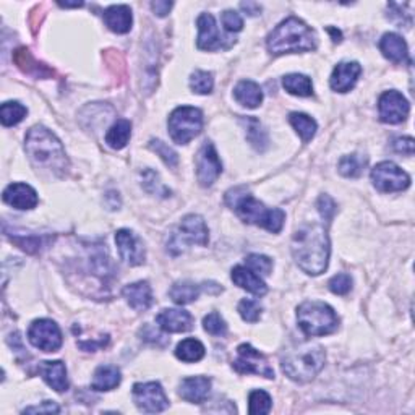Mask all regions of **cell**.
<instances>
[{"label": "cell", "mask_w": 415, "mask_h": 415, "mask_svg": "<svg viewBox=\"0 0 415 415\" xmlns=\"http://www.w3.org/2000/svg\"><path fill=\"white\" fill-rule=\"evenodd\" d=\"M208 240L209 232L204 219L198 214H189L180 221L179 227L170 236L167 242V252L172 255H180L192 243L204 247L208 245Z\"/></svg>", "instance_id": "7"}, {"label": "cell", "mask_w": 415, "mask_h": 415, "mask_svg": "<svg viewBox=\"0 0 415 415\" xmlns=\"http://www.w3.org/2000/svg\"><path fill=\"white\" fill-rule=\"evenodd\" d=\"M362 73V67L359 62H341L334 67L333 75L329 78V84L338 93H348L355 87L357 79Z\"/></svg>", "instance_id": "17"}, {"label": "cell", "mask_w": 415, "mask_h": 415, "mask_svg": "<svg viewBox=\"0 0 415 415\" xmlns=\"http://www.w3.org/2000/svg\"><path fill=\"white\" fill-rule=\"evenodd\" d=\"M378 111L382 122L401 123L407 118L411 106H409L407 99L399 93V91H386V93L380 96Z\"/></svg>", "instance_id": "14"}, {"label": "cell", "mask_w": 415, "mask_h": 415, "mask_svg": "<svg viewBox=\"0 0 415 415\" xmlns=\"http://www.w3.org/2000/svg\"><path fill=\"white\" fill-rule=\"evenodd\" d=\"M247 263L250 266V270H253L255 272H260V275H263V276L271 275V271H272V260L265 257V255H248Z\"/></svg>", "instance_id": "45"}, {"label": "cell", "mask_w": 415, "mask_h": 415, "mask_svg": "<svg viewBox=\"0 0 415 415\" xmlns=\"http://www.w3.org/2000/svg\"><path fill=\"white\" fill-rule=\"evenodd\" d=\"M204 352L206 350H204V345L200 341L189 338L177 344V348H175V357L185 363H193L200 362L204 357Z\"/></svg>", "instance_id": "31"}, {"label": "cell", "mask_w": 415, "mask_h": 415, "mask_svg": "<svg viewBox=\"0 0 415 415\" xmlns=\"http://www.w3.org/2000/svg\"><path fill=\"white\" fill-rule=\"evenodd\" d=\"M289 122H291V125L295 128V132L300 135V138H302L304 143H309L316 133V128H318L316 121L315 118H311L310 116H306V114L292 112L291 116H289Z\"/></svg>", "instance_id": "33"}, {"label": "cell", "mask_w": 415, "mask_h": 415, "mask_svg": "<svg viewBox=\"0 0 415 415\" xmlns=\"http://www.w3.org/2000/svg\"><path fill=\"white\" fill-rule=\"evenodd\" d=\"M316 206L318 211L323 216V219H325L326 223H331L334 214H336V203H334L328 195H321Z\"/></svg>", "instance_id": "47"}, {"label": "cell", "mask_w": 415, "mask_h": 415, "mask_svg": "<svg viewBox=\"0 0 415 415\" xmlns=\"http://www.w3.org/2000/svg\"><path fill=\"white\" fill-rule=\"evenodd\" d=\"M25 150L31 162L54 175H64L68 169V157L60 140L43 125H36L25 138Z\"/></svg>", "instance_id": "2"}, {"label": "cell", "mask_w": 415, "mask_h": 415, "mask_svg": "<svg viewBox=\"0 0 415 415\" xmlns=\"http://www.w3.org/2000/svg\"><path fill=\"white\" fill-rule=\"evenodd\" d=\"M123 297L127 299L128 305L136 311H146L153 304L151 286L146 281H138L123 287Z\"/></svg>", "instance_id": "24"}, {"label": "cell", "mask_w": 415, "mask_h": 415, "mask_svg": "<svg viewBox=\"0 0 415 415\" xmlns=\"http://www.w3.org/2000/svg\"><path fill=\"white\" fill-rule=\"evenodd\" d=\"M209 389H211V380L206 377H190L182 380L179 386V394L187 402L201 404L208 397Z\"/></svg>", "instance_id": "20"}, {"label": "cell", "mask_w": 415, "mask_h": 415, "mask_svg": "<svg viewBox=\"0 0 415 415\" xmlns=\"http://www.w3.org/2000/svg\"><path fill=\"white\" fill-rule=\"evenodd\" d=\"M28 339L34 348L43 352H55L62 348V333L52 320H36L28 329Z\"/></svg>", "instance_id": "11"}, {"label": "cell", "mask_w": 415, "mask_h": 415, "mask_svg": "<svg viewBox=\"0 0 415 415\" xmlns=\"http://www.w3.org/2000/svg\"><path fill=\"white\" fill-rule=\"evenodd\" d=\"M4 201L16 209H33L36 206L39 198L36 190L28 184H10L4 190Z\"/></svg>", "instance_id": "19"}, {"label": "cell", "mask_w": 415, "mask_h": 415, "mask_svg": "<svg viewBox=\"0 0 415 415\" xmlns=\"http://www.w3.org/2000/svg\"><path fill=\"white\" fill-rule=\"evenodd\" d=\"M367 166V159L360 155H348L341 157L339 161V172L344 175V177H359L362 175L363 169Z\"/></svg>", "instance_id": "36"}, {"label": "cell", "mask_w": 415, "mask_h": 415, "mask_svg": "<svg viewBox=\"0 0 415 415\" xmlns=\"http://www.w3.org/2000/svg\"><path fill=\"white\" fill-rule=\"evenodd\" d=\"M102 18H104L106 26L117 34H125L132 30L133 16L128 5H111L109 9L104 10Z\"/></svg>", "instance_id": "21"}, {"label": "cell", "mask_w": 415, "mask_h": 415, "mask_svg": "<svg viewBox=\"0 0 415 415\" xmlns=\"http://www.w3.org/2000/svg\"><path fill=\"white\" fill-rule=\"evenodd\" d=\"M130 136H132V123L125 118H118V121L107 130L106 133V143L109 145L112 150H122L127 146Z\"/></svg>", "instance_id": "29"}, {"label": "cell", "mask_w": 415, "mask_h": 415, "mask_svg": "<svg viewBox=\"0 0 415 415\" xmlns=\"http://www.w3.org/2000/svg\"><path fill=\"white\" fill-rule=\"evenodd\" d=\"M271 396L263 389H255L248 396V412L252 415H265L271 411Z\"/></svg>", "instance_id": "37"}, {"label": "cell", "mask_w": 415, "mask_h": 415, "mask_svg": "<svg viewBox=\"0 0 415 415\" xmlns=\"http://www.w3.org/2000/svg\"><path fill=\"white\" fill-rule=\"evenodd\" d=\"M143 187L150 192V193H156V195H162V197H167L169 195V190L164 187L161 182H159L157 174L155 170H145L143 172Z\"/></svg>", "instance_id": "44"}, {"label": "cell", "mask_w": 415, "mask_h": 415, "mask_svg": "<svg viewBox=\"0 0 415 415\" xmlns=\"http://www.w3.org/2000/svg\"><path fill=\"white\" fill-rule=\"evenodd\" d=\"M325 350L320 345H302L299 349L289 350L281 359L282 372L292 382L306 383L311 382L325 367Z\"/></svg>", "instance_id": "5"}, {"label": "cell", "mask_w": 415, "mask_h": 415, "mask_svg": "<svg viewBox=\"0 0 415 415\" xmlns=\"http://www.w3.org/2000/svg\"><path fill=\"white\" fill-rule=\"evenodd\" d=\"M223 172V162L214 145L206 141L197 155V177L201 187H211Z\"/></svg>", "instance_id": "13"}, {"label": "cell", "mask_w": 415, "mask_h": 415, "mask_svg": "<svg viewBox=\"0 0 415 415\" xmlns=\"http://www.w3.org/2000/svg\"><path fill=\"white\" fill-rule=\"evenodd\" d=\"M116 243L118 247L122 260L130 266H138L145 263L146 252L143 242L136 237L132 231L121 229L116 234Z\"/></svg>", "instance_id": "15"}, {"label": "cell", "mask_w": 415, "mask_h": 415, "mask_svg": "<svg viewBox=\"0 0 415 415\" xmlns=\"http://www.w3.org/2000/svg\"><path fill=\"white\" fill-rule=\"evenodd\" d=\"M107 341H109V338L102 339V341H99V343H96V341H93V343H91V341H89V343H79V348L84 349V350H88V352H94L98 348H102V345H106Z\"/></svg>", "instance_id": "52"}, {"label": "cell", "mask_w": 415, "mask_h": 415, "mask_svg": "<svg viewBox=\"0 0 415 415\" xmlns=\"http://www.w3.org/2000/svg\"><path fill=\"white\" fill-rule=\"evenodd\" d=\"M43 237L36 236H15L11 237V242L16 243L21 250H25L28 253H38L43 247Z\"/></svg>", "instance_id": "43"}, {"label": "cell", "mask_w": 415, "mask_h": 415, "mask_svg": "<svg viewBox=\"0 0 415 415\" xmlns=\"http://www.w3.org/2000/svg\"><path fill=\"white\" fill-rule=\"evenodd\" d=\"M169 133L177 145H187L200 135L203 128V114L197 107L182 106L170 114L167 121Z\"/></svg>", "instance_id": "8"}, {"label": "cell", "mask_w": 415, "mask_h": 415, "mask_svg": "<svg viewBox=\"0 0 415 415\" xmlns=\"http://www.w3.org/2000/svg\"><path fill=\"white\" fill-rule=\"evenodd\" d=\"M329 33H333V41L334 43H339L341 41V33L338 30H334V28H328Z\"/></svg>", "instance_id": "54"}, {"label": "cell", "mask_w": 415, "mask_h": 415, "mask_svg": "<svg viewBox=\"0 0 415 415\" xmlns=\"http://www.w3.org/2000/svg\"><path fill=\"white\" fill-rule=\"evenodd\" d=\"M316 44L318 39L315 31L295 16H289L287 20L281 21L266 39L270 52L276 55L309 52V50L316 49Z\"/></svg>", "instance_id": "4"}, {"label": "cell", "mask_w": 415, "mask_h": 415, "mask_svg": "<svg viewBox=\"0 0 415 415\" xmlns=\"http://www.w3.org/2000/svg\"><path fill=\"white\" fill-rule=\"evenodd\" d=\"M198 30V48L201 50H218L221 48H227L224 43L227 38L221 36L218 30V25H216V20L211 13H201L197 20Z\"/></svg>", "instance_id": "16"}, {"label": "cell", "mask_w": 415, "mask_h": 415, "mask_svg": "<svg viewBox=\"0 0 415 415\" xmlns=\"http://www.w3.org/2000/svg\"><path fill=\"white\" fill-rule=\"evenodd\" d=\"M170 299L174 300L177 305H187L195 302L200 295V286L192 281H182L175 282L169 291Z\"/></svg>", "instance_id": "32"}, {"label": "cell", "mask_w": 415, "mask_h": 415, "mask_svg": "<svg viewBox=\"0 0 415 415\" xmlns=\"http://www.w3.org/2000/svg\"><path fill=\"white\" fill-rule=\"evenodd\" d=\"M13 60L23 72L36 78H48V77H52V73H54L44 64H39V62L34 60V57L30 54V50L25 48L16 50L13 55Z\"/></svg>", "instance_id": "27"}, {"label": "cell", "mask_w": 415, "mask_h": 415, "mask_svg": "<svg viewBox=\"0 0 415 415\" xmlns=\"http://www.w3.org/2000/svg\"><path fill=\"white\" fill-rule=\"evenodd\" d=\"M213 87H214V79H213V75L209 72L197 70V72L192 73L190 88H192L193 93L209 94L213 91Z\"/></svg>", "instance_id": "38"}, {"label": "cell", "mask_w": 415, "mask_h": 415, "mask_svg": "<svg viewBox=\"0 0 415 415\" xmlns=\"http://www.w3.org/2000/svg\"><path fill=\"white\" fill-rule=\"evenodd\" d=\"M156 323L164 333H185L193 328V316L187 310L166 309L156 316Z\"/></svg>", "instance_id": "18"}, {"label": "cell", "mask_w": 415, "mask_h": 415, "mask_svg": "<svg viewBox=\"0 0 415 415\" xmlns=\"http://www.w3.org/2000/svg\"><path fill=\"white\" fill-rule=\"evenodd\" d=\"M297 321L302 331L310 338L326 336L338 329L339 318L325 302H304L297 309Z\"/></svg>", "instance_id": "6"}, {"label": "cell", "mask_w": 415, "mask_h": 415, "mask_svg": "<svg viewBox=\"0 0 415 415\" xmlns=\"http://www.w3.org/2000/svg\"><path fill=\"white\" fill-rule=\"evenodd\" d=\"M39 375H41L44 382L54 391H57V393H64V391L68 389L67 368L64 362H43L41 367H39Z\"/></svg>", "instance_id": "23"}, {"label": "cell", "mask_w": 415, "mask_h": 415, "mask_svg": "<svg viewBox=\"0 0 415 415\" xmlns=\"http://www.w3.org/2000/svg\"><path fill=\"white\" fill-rule=\"evenodd\" d=\"M240 9L245 10L250 16H257L261 11L260 4H257V2H242Z\"/></svg>", "instance_id": "51"}, {"label": "cell", "mask_w": 415, "mask_h": 415, "mask_svg": "<svg viewBox=\"0 0 415 415\" xmlns=\"http://www.w3.org/2000/svg\"><path fill=\"white\" fill-rule=\"evenodd\" d=\"M234 98L238 104L245 106L248 109H255L263 102V91H261L260 84L250 82V79H243L234 88Z\"/></svg>", "instance_id": "26"}, {"label": "cell", "mask_w": 415, "mask_h": 415, "mask_svg": "<svg viewBox=\"0 0 415 415\" xmlns=\"http://www.w3.org/2000/svg\"><path fill=\"white\" fill-rule=\"evenodd\" d=\"M328 287H329V291L336 295L349 294L352 289V277L349 275H345V272H341V275L333 276L331 280H329Z\"/></svg>", "instance_id": "42"}, {"label": "cell", "mask_w": 415, "mask_h": 415, "mask_svg": "<svg viewBox=\"0 0 415 415\" xmlns=\"http://www.w3.org/2000/svg\"><path fill=\"white\" fill-rule=\"evenodd\" d=\"M150 148H151L153 151L156 153V155L162 159L164 162L167 164L169 167H175L179 164V155L169 145L164 143V141H161V140H151L150 141Z\"/></svg>", "instance_id": "39"}, {"label": "cell", "mask_w": 415, "mask_h": 415, "mask_svg": "<svg viewBox=\"0 0 415 415\" xmlns=\"http://www.w3.org/2000/svg\"><path fill=\"white\" fill-rule=\"evenodd\" d=\"M372 182L375 189L382 193L402 192L411 185V177L406 170H402L397 164L384 161L377 164L372 169Z\"/></svg>", "instance_id": "9"}, {"label": "cell", "mask_w": 415, "mask_h": 415, "mask_svg": "<svg viewBox=\"0 0 415 415\" xmlns=\"http://www.w3.org/2000/svg\"><path fill=\"white\" fill-rule=\"evenodd\" d=\"M223 25L229 33H238L243 28V20L237 11L226 10L223 13Z\"/></svg>", "instance_id": "46"}, {"label": "cell", "mask_w": 415, "mask_h": 415, "mask_svg": "<svg viewBox=\"0 0 415 415\" xmlns=\"http://www.w3.org/2000/svg\"><path fill=\"white\" fill-rule=\"evenodd\" d=\"M231 277L238 287L245 289L247 292L258 295V297H261V295H265L266 292H268V286H266L265 281L261 280V277L253 270L247 268V266H240V265L236 266V268L232 270Z\"/></svg>", "instance_id": "22"}, {"label": "cell", "mask_w": 415, "mask_h": 415, "mask_svg": "<svg viewBox=\"0 0 415 415\" xmlns=\"http://www.w3.org/2000/svg\"><path fill=\"white\" fill-rule=\"evenodd\" d=\"M234 368L242 375L255 373L270 380L275 378V370H272L268 360H266V357L250 344L238 345Z\"/></svg>", "instance_id": "12"}, {"label": "cell", "mask_w": 415, "mask_h": 415, "mask_svg": "<svg viewBox=\"0 0 415 415\" xmlns=\"http://www.w3.org/2000/svg\"><path fill=\"white\" fill-rule=\"evenodd\" d=\"M393 148L396 153L399 155H406V156H412L414 155V138L411 136H402V138H396Z\"/></svg>", "instance_id": "48"}, {"label": "cell", "mask_w": 415, "mask_h": 415, "mask_svg": "<svg viewBox=\"0 0 415 415\" xmlns=\"http://www.w3.org/2000/svg\"><path fill=\"white\" fill-rule=\"evenodd\" d=\"M380 50H382L386 59L399 64L407 59V44L399 34L396 33H386L380 41Z\"/></svg>", "instance_id": "25"}, {"label": "cell", "mask_w": 415, "mask_h": 415, "mask_svg": "<svg viewBox=\"0 0 415 415\" xmlns=\"http://www.w3.org/2000/svg\"><path fill=\"white\" fill-rule=\"evenodd\" d=\"M282 87L286 88L287 93L300 96V98H309V96L314 94V83L302 73H289L282 78Z\"/></svg>", "instance_id": "30"}, {"label": "cell", "mask_w": 415, "mask_h": 415, "mask_svg": "<svg viewBox=\"0 0 415 415\" xmlns=\"http://www.w3.org/2000/svg\"><path fill=\"white\" fill-rule=\"evenodd\" d=\"M242 122L245 123L247 127V138L252 146L257 148L258 151H263L266 146H268V135H266V130H263L258 118L255 117H247L242 118Z\"/></svg>", "instance_id": "34"}, {"label": "cell", "mask_w": 415, "mask_h": 415, "mask_svg": "<svg viewBox=\"0 0 415 415\" xmlns=\"http://www.w3.org/2000/svg\"><path fill=\"white\" fill-rule=\"evenodd\" d=\"M292 255L299 268L306 275L325 272L329 261V238L325 226L306 224L292 236Z\"/></svg>", "instance_id": "1"}, {"label": "cell", "mask_w": 415, "mask_h": 415, "mask_svg": "<svg viewBox=\"0 0 415 415\" xmlns=\"http://www.w3.org/2000/svg\"><path fill=\"white\" fill-rule=\"evenodd\" d=\"M238 314L243 318V320L248 323H257L261 316V305L257 300L243 299L240 304H238Z\"/></svg>", "instance_id": "41"}, {"label": "cell", "mask_w": 415, "mask_h": 415, "mask_svg": "<svg viewBox=\"0 0 415 415\" xmlns=\"http://www.w3.org/2000/svg\"><path fill=\"white\" fill-rule=\"evenodd\" d=\"M122 375L121 370L114 365H101L96 368L94 377H93V386L94 391H112L121 384Z\"/></svg>", "instance_id": "28"}, {"label": "cell", "mask_w": 415, "mask_h": 415, "mask_svg": "<svg viewBox=\"0 0 415 415\" xmlns=\"http://www.w3.org/2000/svg\"><path fill=\"white\" fill-rule=\"evenodd\" d=\"M203 328H204V331L211 334V336H226V333H227L226 321L223 320V316H221L219 314H216V311L204 316Z\"/></svg>", "instance_id": "40"}, {"label": "cell", "mask_w": 415, "mask_h": 415, "mask_svg": "<svg viewBox=\"0 0 415 415\" xmlns=\"http://www.w3.org/2000/svg\"><path fill=\"white\" fill-rule=\"evenodd\" d=\"M172 2H166V0H156V2L151 4V9L157 16H166L172 9Z\"/></svg>", "instance_id": "50"}, {"label": "cell", "mask_w": 415, "mask_h": 415, "mask_svg": "<svg viewBox=\"0 0 415 415\" xmlns=\"http://www.w3.org/2000/svg\"><path fill=\"white\" fill-rule=\"evenodd\" d=\"M26 114L28 109L25 106L16 101H9L4 102L2 107H0V121H2L5 127H13V125L20 123L26 117Z\"/></svg>", "instance_id": "35"}, {"label": "cell", "mask_w": 415, "mask_h": 415, "mask_svg": "<svg viewBox=\"0 0 415 415\" xmlns=\"http://www.w3.org/2000/svg\"><path fill=\"white\" fill-rule=\"evenodd\" d=\"M133 401L140 411L148 414L162 412L169 407V399L164 393L162 386L151 382V383H136L133 386Z\"/></svg>", "instance_id": "10"}, {"label": "cell", "mask_w": 415, "mask_h": 415, "mask_svg": "<svg viewBox=\"0 0 415 415\" xmlns=\"http://www.w3.org/2000/svg\"><path fill=\"white\" fill-rule=\"evenodd\" d=\"M227 206L234 209L236 214L243 223L255 224L263 229L277 234L281 232L286 214L280 208H266L263 203L253 198L245 187H236L226 193Z\"/></svg>", "instance_id": "3"}, {"label": "cell", "mask_w": 415, "mask_h": 415, "mask_svg": "<svg viewBox=\"0 0 415 415\" xmlns=\"http://www.w3.org/2000/svg\"><path fill=\"white\" fill-rule=\"evenodd\" d=\"M59 411H60V409H59V406L55 404L54 401H44L41 406L26 407L23 412H25V414H38V412L39 414H44V412H48V414H52L54 412V414H57Z\"/></svg>", "instance_id": "49"}, {"label": "cell", "mask_w": 415, "mask_h": 415, "mask_svg": "<svg viewBox=\"0 0 415 415\" xmlns=\"http://www.w3.org/2000/svg\"><path fill=\"white\" fill-rule=\"evenodd\" d=\"M59 5L60 7H64V9H78V7H83V4L82 2H75V4H64V2H59Z\"/></svg>", "instance_id": "53"}]
</instances>
